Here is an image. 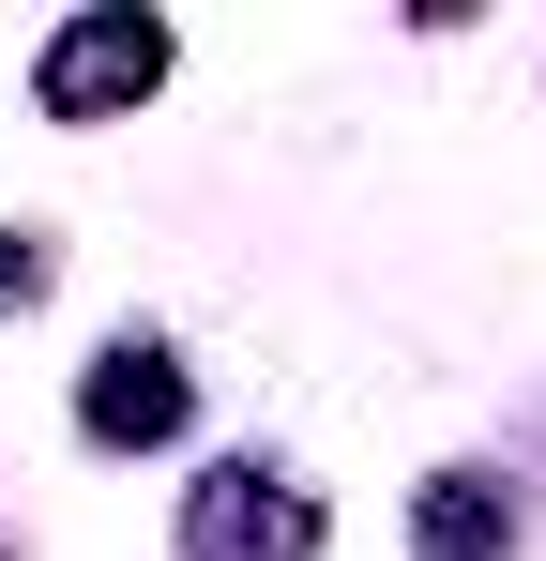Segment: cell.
<instances>
[{
    "label": "cell",
    "mask_w": 546,
    "mask_h": 561,
    "mask_svg": "<svg viewBox=\"0 0 546 561\" xmlns=\"http://www.w3.org/2000/svg\"><path fill=\"white\" fill-rule=\"evenodd\" d=\"M152 77H168V31H152V15H77L31 92H46V122H122Z\"/></svg>",
    "instance_id": "6da1fadb"
},
{
    "label": "cell",
    "mask_w": 546,
    "mask_h": 561,
    "mask_svg": "<svg viewBox=\"0 0 546 561\" xmlns=\"http://www.w3.org/2000/svg\"><path fill=\"white\" fill-rule=\"evenodd\" d=\"M197 547L213 561H304L319 547V501H273L259 470H213L197 485Z\"/></svg>",
    "instance_id": "7a4b0ae2"
},
{
    "label": "cell",
    "mask_w": 546,
    "mask_h": 561,
    "mask_svg": "<svg viewBox=\"0 0 546 561\" xmlns=\"http://www.w3.org/2000/svg\"><path fill=\"white\" fill-rule=\"evenodd\" d=\"M77 425L91 440H182V365L168 350H106L91 394H77Z\"/></svg>",
    "instance_id": "3957f363"
},
{
    "label": "cell",
    "mask_w": 546,
    "mask_h": 561,
    "mask_svg": "<svg viewBox=\"0 0 546 561\" xmlns=\"http://www.w3.org/2000/svg\"><path fill=\"white\" fill-rule=\"evenodd\" d=\"M501 547H516V501L470 485V470H441L425 485V561H501Z\"/></svg>",
    "instance_id": "277c9868"
},
{
    "label": "cell",
    "mask_w": 546,
    "mask_h": 561,
    "mask_svg": "<svg viewBox=\"0 0 546 561\" xmlns=\"http://www.w3.org/2000/svg\"><path fill=\"white\" fill-rule=\"evenodd\" d=\"M46 288V243H0V304H31Z\"/></svg>",
    "instance_id": "5b68a950"
}]
</instances>
